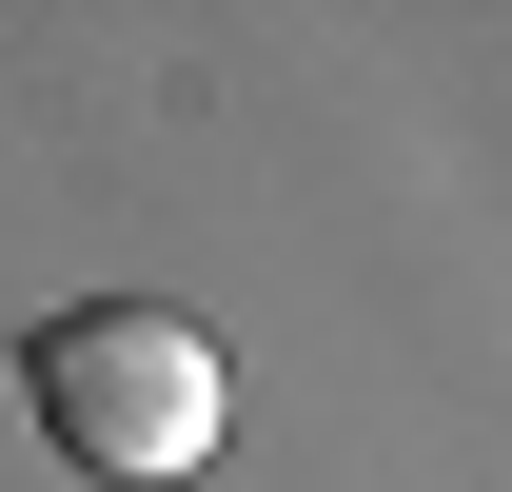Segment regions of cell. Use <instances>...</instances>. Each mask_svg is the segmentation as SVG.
Here are the masks:
<instances>
[{"label":"cell","mask_w":512,"mask_h":492,"mask_svg":"<svg viewBox=\"0 0 512 492\" xmlns=\"http://www.w3.org/2000/svg\"><path fill=\"white\" fill-rule=\"evenodd\" d=\"M20 394H40V433H60L79 473H119V492H158V473H197V453H217V335H197V315H158V296H79V315H40Z\"/></svg>","instance_id":"6da1fadb"}]
</instances>
